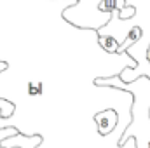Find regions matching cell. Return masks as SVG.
Masks as SVG:
<instances>
[{"instance_id":"6da1fadb","label":"cell","mask_w":150,"mask_h":148,"mask_svg":"<svg viewBox=\"0 0 150 148\" xmlns=\"http://www.w3.org/2000/svg\"><path fill=\"white\" fill-rule=\"evenodd\" d=\"M98 87H119L133 96L131 105V122L126 125L119 147H124L131 138L136 141V148H150V78L138 77L133 82H122L119 75L98 77L94 78Z\"/></svg>"},{"instance_id":"7a4b0ae2","label":"cell","mask_w":150,"mask_h":148,"mask_svg":"<svg viewBox=\"0 0 150 148\" xmlns=\"http://www.w3.org/2000/svg\"><path fill=\"white\" fill-rule=\"evenodd\" d=\"M101 2L103 0H75V4L68 5L61 12V18L79 30L98 32L110 19V14L100 11Z\"/></svg>"},{"instance_id":"3957f363","label":"cell","mask_w":150,"mask_h":148,"mask_svg":"<svg viewBox=\"0 0 150 148\" xmlns=\"http://www.w3.org/2000/svg\"><path fill=\"white\" fill-rule=\"evenodd\" d=\"M94 122L98 125V132L101 136H108L113 129L117 127L119 124V115L115 110H103V111H98L94 115Z\"/></svg>"},{"instance_id":"277c9868","label":"cell","mask_w":150,"mask_h":148,"mask_svg":"<svg viewBox=\"0 0 150 148\" xmlns=\"http://www.w3.org/2000/svg\"><path fill=\"white\" fill-rule=\"evenodd\" d=\"M42 143V136L40 134H33V136H25L21 132L0 141V145L4 148H9V147H18V148H37L38 145Z\"/></svg>"},{"instance_id":"5b68a950","label":"cell","mask_w":150,"mask_h":148,"mask_svg":"<svg viewBox=\"0 0 150 148\" xmlns=\"http://www.w3.org/2000/svg\"><path fill=\"white\" fill-rule=\"evenodd\" d=\"M127 5H126V0H103L100 4V11L107 12V14H112V12H120L124 11Z\"/></svg>"},{"instance_id":"8992f818","label":"cell","mask_w":150,"mask_h":148,"mask_svg":"<svg viewBox=\"0 0 150 148\" xmlns=\"http://www.w3.org/2000/svg\"><path fill=\"white\" fill-rule=\"evenodd\" d=\"M98 42L101 45V49L108 54H117L119 51V42L112 35H98Z\"/></svg>"},{"instance_id":"52a82bcc","label":"cell","mask_w":150,"mask_h":148,"mask_svg":"<svg viewBox=\"0 0 150 148\" xmlns=\"http://www.w3.org/2000/svg\"><path fill=\"white\" fill-rule=\"evenodd\" d=\"M44 91H45V87L42 82H28L26 84V94L30 98H40L44 94Z\"/></svg>"},{"instance_id":"ba28073f","label":"cell","mask_w":150,"mask_h":148,"mask_svg":"<svg viewBox=\"0 0 150 148\" xmlns=\"http://www.w3.org/2000/svg\"><path fill=\"white\" fill-rule=\"evenodd\" d=\"M16 110V105L9 99H2L0 98V111H2V118H9L12 117V113Z\"/></svg>"},{"instance_id":"9c48e42d","label":"cell","mask_w":150,"mask_h":148,"mask_svg":"<svg viewBox=\"0 0 150 148\" xmlns=\"http://www.w3.org/2000/svg\"><path fill=\"white\" fill-rule=\"evenodd\" d=\"M0 120H2V111H0ZM18 132H19V131H18L16 127H12V125L4 127V129H0V141H4V140H7V138H11V136L18 134Z\"/></svg>"},{"instance_id":"30bf717a","label":"cell","mask_w":150,"mask_h":148,"mask_svg":"<svg viewBox=\"0 0 150 148\" xmlns=\"http://www.w3.org/2000/svg\"><path fill=\"white\" fill-rule=\"evenodd\" d=\"M133 14H134V7H133V5H127L124 11H120V12H119V18H122V19H127V18H131Z\"/></svg>"},{"instance_id":"8fae6325","label":"cell","mask_w":150,"mask_h":148,"mask_svg":"<svg viewBox=\"0 0 150 148\" xmlns=\"http://www.w3.org/2000/svg\"><path fill=\"white\" fill-rule=\"evenodd\" d=\"M7 68H9V65H7L5 61H0V73H2V72H5Z\"/></svg>"},{"instance_id":"7c38bea8","label":"cell","mask_w":150,"mask_h":148,"mask_svg":"<svg viewBox=\"0 0 150 148\" xmlns=\"http://www.w3.org/2000/svg\"><path fill=\"white\" fill-rule=\"evenodd\" d=\"M9 148H18V147H9Z\"/></svg>"},{"instance_id":"4fadbf2b","label":"cell","mask_w":150,"mask_h":148,"mask_svg":"<svg viewBox=\"0 0 150 148\" xmlns=\"http://www.w3.org/2000/svg\"><path fill=\"white\" fill-rule=\"evenodd\" d=\"M0 148H4V147H2V145H0Z\"/></svg>"}]
</instances>
